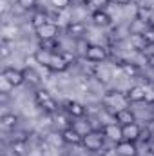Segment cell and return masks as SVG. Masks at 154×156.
Here are the masks:
<instances>
[{"mask_svg":"<svg viewBox=\"0 0 154 156\" xmlns=\"http://www.w3.org/2000/svg\"><path fill=\"white\" fill-rule=\"evenodd\" d=\"M35 60L40 66H44L45 69H49L51 73H64L71 66L62 51H47V49H42V47L35 53Z\"/></svg>","mask_w":154,"mask_h":156,"instance_id":"cell-1","label":"cell"},{"mask_svg":"<svg viewBox=\"0 0 154 156\" xmlns=\"http://www.w3.org/2000/svg\"><path fill=\"white\" fill-rule=\"evenodd\" d=\"M35 104L38 105L44 113H47V115H54V113L58 111V102H56L54 96H53L49 91H45V89H38V91L35 93Z\"/></svg>","mask_w":154,"mask_h":156,"instance_id":"cell-2","label":"cell"},{"mask_svg":"<svg viewBox=\"0 0 154 156\" xmlns=\"http://www.w3.org/2000/svg\"><path fill=\"white\" fill-rule=\"evenodd\" d=\"M103 142H105L103 131H102V129H93V131H89V133L83 136L82 147H85V149L91 151V153H98V151L103 147Z\"/></svg>","mask_w":154,"mask_h":156,"instance_id":"cell-3","label":"cell"},{"mask_svg":"<svg viewBox=\"0 0 154 156\" xmlns=\"http://www.w3.org/2000/svg\"><path fill=\"white\" fill-rule=\"evenodd\" d=\"M102 102L107 109H113V111H120V109H125L129 105V100L125 96V93H120V91H107L103 96H102Z\"/></svg>","mask_w":154,"mask_h":156,"instance_id":"cell-4","label":"cell"},{"mask_svg":"<svg viewBox=\"0 0 154 156\" xmlns=\"http://www.w3.org/2000/svg\"><path fill=\"white\" fill-rule=\"evenodd\" d=\"M107 56H109V53H107V49H105L103 45H100V44H91L83 58H85L87 62H93V64H102V62L107 60Z\"/></svg>","mask_w":154,"mask_h":156,"instance_id":"cell-5","label":"cell"},{"mask_svg":"<svg viewBox=\"0 0 154 156\" xmlns=\"http://www.w3.org/2000/svg\"><path fill=\"white\" fill-rule=\"evenodd\" d=\"M2 78H5L13 87H20L22 83H26V73H24V69L5 67V69L2 71Z\"/></svg>","mask_w":154,"mask_h":156,"instance_id":"cell-6","label":"cell"},{"mask_svg":"<svg viewBox=\"0 0 154 156\" xmlns=\"http://www.w3.org/2000/svg\"><path fill=\"white\" fill-rule=\"evenodd\" d=\"M58 24L56 22H47V24H44L40 29H37L35 33H37V37H38L40 42H44V40H56V35H58Z\"/></svg>","mask_w":154,"mask_h":156,"instance_id":"cell-7","label":"cell"},{"mask_svg":"<svg viewBox=\"0 0 154 156\" xmlns=\"http://www.w3.org/2000/svg\"><path fill=\"white\" fill-rule=\"evenodd\" d=\"M60 134H62V138H64V144H65V145H82L83 136L78 133L73 125L64 127V129L60 131Z\"/></svg>","mask_w":154,"mask_h":156,"instance_id":"cell-8","label":"cell"},{"mask_svg":"<svg viewBox=\"0 0 154 156\" xmlns=\"http://www.w3.org/2000/svg\"><path fill=\"white\" fill-rule=\"evenodd\" d=\"M102 131H103V134H105V138L107 140H111V142H120V140H123V133H121V125L120 123H116V122H109V123H105L103 127H102Z\"/></svg>","mask_w":154,"mask_h":156,"instance_id":"cell-9","label":"cell"},{"mask_svg":"<svg viewBox=\"0 0 154 156\" xmlns=\"http://www.w3.org/2000/svg\"><path fill=\"white\" fill-rule=\"evenodd\" d=\"M114 151L118 156H138L136 142H131V140H120L116 144Z\"/></svg>","mask_w":154,"mask_h":156,"instance_id":"cell-10","label":"cell"},{"mask_svg":"<svg viewBox=\"0 0 154 156\" xmlns=\"http://www.w3.org/2000/svg\"><path fill=\"white\" fill-rule=\"evenodd\" d=\"M64 109H65V113H67L69 116H73V118H83L85 113H87L85 105L80 104V102H76V100H67V102L64 104Z\"/></svg>","mask_w":154,"mask_h":156,"instance_id":"cell-11","label":"cell"},{"mask_svg":"<svg viewBox=\"0 0 154 156\" xmlns=\"http://www.w3.org/2000/svg\"><path fill=\"white\" fill-rule=\"evenodd\" d=\"M91 20H93V24L98 26V27H109V26L113 24V18H111V15H109L105 9H96V11H93V13H91Z\"/></svg>","mask_w":154,"mask_h":156,"instance_id":"cell-12","label":"cell"},{"mask_svg":"<svg viewBox=\"0 0 154 156\" xmlns=\"http://www.w3.org/2000/svg\"><path fill=\"white\" fill-rule=\"evenodd\" d=\"M125 96L129 100V104H140L145 102V85H132L125 91Z\"/></svg>","mask_w":154,"mask_h":156,"instance_id":"cell-13","label":"cell"},{"mask_svg":"<svg viewBox=\"0 0 154 156\" xmlns=\"http://www.w3.org/2000/svg\"><path fill=\"white\" fill-rule=\"evenodd\" d=\"M129 45L134 51H145L147 47H151L149 40L145 38V33H131L129 37Z\"/></svg>","mask_w":154,"mask_h":156,"instance_id":"cell-14","label":"cell"},{"mask_svg":"<svg viewBox=\"0 0 154 156\" xmlns=\"http://www.w3.org/2000/svg\"><path fill=\"white\" fill-rule=\"evenodd\" d=\"M113 120H114L116 123H120V125H129V123H134L136 122V115L129 107H125V109L116 111L114 115H113Z\"/></svg>","mask_w":154,"mask_h":156,"instance_id":"cell-15","label":"cell"},{"mask_svg":"<svg viewBox=\"0 0 154 156\" xmlns=\"http://www.w3.org/2000/svg\"><path fill=\"white\" fill-rule=\"evenodd\" d=\"M121 133H123V140L136 142L142 136V127L134 122V123H129V125H121Z\"/></svg>","mask_w":154,"mask_h":156,"instance_id":"cell-16","label":"cell"},{"mask_svg":"<svg viewBox=\"0 0 154 156\" xmlns=\"http://www.w3.org/2000/svg\"><path fill=\"white\" fill-rule=\"evenodd\" d=\"M65 31H67V35L71 37V38H83V35H85V26H83V22H71V24H67V27H65Z\"/></svg>","mask_w":154,"mask_h":156,"instance_id":"cell-17","label":"cell"},{"mask_svg":"<svg viewBox=\"0 0 154 156\" xmlns=\"http://www.w3.org/2000/svg\"><path fill=\"white\" fill-rule=\"evenodd\" d=\"M120 69H121V73L125 75V76H138L140 73H142V69H140V66L138 64H134V62H127V60H121L120 62Z\"/></svg>","mask_w":154,"mask_h":156,"instance_id":"cell-18","label":"cell"},{"mask_svg":"<svg viewBox=\"0 0 154 156\" xmlns=\"http://www.w3.org/2000/svg\"><path fill=\"white\" fill-rule=\"evenodd\" d=\"M49 22V15H47V11H35L33 15H31V26H33V29L37 31L40 29L44 24H47Z\"/></svg>","mask_w":154,"mask_h":156,"instance_id":"cell-19","label":"cell"},{"mask_svg":"<svg viewBox=\"0 0 154 156\" xmlns=\"http://www.w3.org/2000/svg\"><path fill=\"white\" fill-rule=\"evenodd\" d=\"M0 123H2V127L5 131H13L18 125V116L15 113H5V115H2V118H0Z\"/></svg>","mask_w":154,"mask_h":156,"instance_id":"cell-20","label":"cell"},{"mask_svg":"<svg viewBox=\"0 0 154 156\" xmlns=\"http://www.w3.org/2000/svg\"><path fill=\"white\" fill-rule=\"evenodd\" d=\"M11 153L15 156H26L27 154V140H26V138L15 140V142L11 144Z\"/></svg>","mask_w":154,"mask_h":156,"instance_id":"cell-21","label":"cell"},{"mask_svg":"<svg viewBox=\"0 0 154 156\" xmlns=\"http://www.w3.org/2000/svg\"><path fill=\"white\" fill-rule=\"evenodd\" d=\"M24 73H26V82L29 83V85H40L42 83V76H40V73L35 69V67H26L24 69Z\"/></svg>","mask_w":154,"mask_h":156,"instance_id":"cell-22","label":"cell"},{"mask_svg":"<svg viewBox=\"0 0 154 156\" xmlns=\"http://www.w3.org/2000/svg\"><path fill=\"white\" fill-rule=\"evenodd\" d=\"M152 7L151 5H140L138 7V11H136V18L140 20V22H143V24H147V20H149V16L152 15Z\"/></svg>","mask_w":154,"mask_h":156,"instance_id":"cell-23","label":"cell"},{"mask_svg":"<svg viewBox=\"0 0 154 156\" xmlns=\"http://www.w3.org/2000/svg\"><path fill=\"white\" fill-rule=\"evenodd\" d=\"M71 125L76 129V131L80 133V134H82V136H85L89 131H93V127L89 125V122H85V120H82V118H76V122H73Z\"/></svg>","mask_w":154,"mask_h":156,"instance_id":"cell-24","label":"cell"},{"mask_svg":"<svg viewBox=\"0 0 154 156\" xmlns=\"http://www.w3.org/2000/svg\"><path fill=\"white\" fill-rule=\"evenodd\" d=\"M45 142H47L49 145H53L54 149H58V147L64 144V138H62V134H58V133H49V134L45 136Z\"/></svg>","mask_w":154,"mask_h":156,"instance_id":"cell-25","label":"cell"},{"mask_svg":"<svg viewBox=\"0 0 154 156\" xmlns=\"http://www.w3.org/2000/svg\"><path fill=\"white\" fill-rule=\"evenodd\" d=\"M16 5L24 11H33L35 13L37 7H38V0H16Z\"/></svg>","mask_w":154,"mask_h":156,"instance_id":"cell-26","label":"cell"},{"mask_svg":"<svg viewBox=\"0 0 154 156\" xmlns=\"http://www.w3.org/2000/svg\"><path fill=\"white\" fill-rule=\"evenodd\" d=\"M87 7H91L93 11L96 9H105V5L109 4V0H83Z\"/></svg>","mask_w":154,"mask_h":156,"instance_id":"cell-27","label":"cell"},{"mask_svg":"<svg viewBox=\"0 0 154 156\" xmlns=\"http://www.w3.org/2000/svg\"><path fill=\"white\" fill-rule=\"evenodd\" d=\"M76 44V47H78V51H76V55H80V56H85V53H87V49H89V42L85 38H80V40H76L75 42Z\"/></svg>","mask_w":154,"mask_h":156,"instance_id":"cell-28","label":"cell"},{"mask_svg":"<svg viewBox=\"0 0 154 156\" xmlns=\"http://www.w3.org/2000/svg\"><path fill=\"white\" fill-rule=\"evenodd\" d=\"M71 2L73 0H51V5L54 9H58V11H64V9H67L71 5Z\"/></svg>","mask_w":154,"mask_h":156,"instance_id":"cell-29","label":"cell"},{"mask_svg":"<svg viewBox=\"0 0 154 156\" xmlns=\"http://www.w3.org/2000/svg\"><path fill=\"white\" fill-rule=\"evenodd\" d=\"M145 102L147 104H154V83H147L145 85Z\"/></svg>","mask_w":154,"mask_h":156,"instance_id":"cell-30","label":"cell"},{"mask_svg":"<svg viewBox=\"0 0 154 156\" xmlns=\"http://www.w3.org/2000/svg\"><path fill=\"white\" fill-rule=\"evenodd\" d=\"M11 89H15V87H13L5 78H0V93H2V94H9Z\"/></svg>","mask_w":154,"mask_h":156,"instance_id":"cell-31","label":"cell"},{"mask_svg":"<svg viewBox=\"0 0 154 156\" xmlns=\"http://www.w3.org/2000/svg\"><path fill=\"white\" fill-rule=\"evenodd\" d=\"M109 4H116V5H127V4H131V0H109Z\"/></svg>","mask_w":154,"mask_h":156,"instance_id":"cell-32","label":"cell"},{"mask_svg":"<svg viewBox=\"0 0 154 156\" xmlns=\"http://www.w3.org/2000/svg\"><path fill=\"white\" fill-rule=\"evenodd\" d=\"M147 27L149 29H154V11H152V15L149 16V20H147Z\"/></svg>","mask_w":154,"mask_h":156,"instance_id":"cell-33","label":"cell"},{"mask_svg":"<svg viewBox=\"0 0 154 156\" xmlns=\"http://www.w3.org/2000/svg\"><path fill=\"white\" fill-rule=\"evenodd\" d=\"M147 66L154 69V55H149V56H147Z\"/></svg>","mask_w":154,"mask_h":156,"instance_id":"cell-34","label":"cell"},{"mask_svg":"<svg viewBox=\"0 0 154 156\" xmlns=\"http://www.w3.org/2000/svg\"><path fill=\"white\" fill-rule=\"evenodd\" d=\"M152 154H154V151H152Z\"/></svg>","mask_w":154,"mask_h":156,"instance_id":"cell-35","label":"cell"}]
</instances>
